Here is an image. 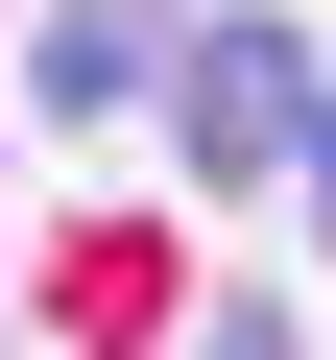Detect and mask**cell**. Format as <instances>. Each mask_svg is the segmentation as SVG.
<instances>
[{
	"instance_id": "cell-1",
	"label": "cell",
	"mask_w": 336,
	"mask_h": 360,
	"mask_svg": "<svg viewBox=\"0 0 336 360\" xmlns=\"http://www.w3.org/2000/svg\"><path fill=\"white\" fill-rule=\"evenodd\" d=\"M312 49L288 25H193V72H168V120H193V168H217V193H240V168H312Z\"/></svg>"
},
{
	"instance_id": "cell-2",
	"label": "cell",
	"mask_w": 336,
	"mask_h": 360,
	"mask_svg": "<svg viewBox=\"0 0 336 360\" xmlns=\"http://www.w3.org/2000/svg\"><path fill=\"white\" fill-rule=\"evenodd\" d=\"M312 217H336V96H312Z\"/></svg>"
},
{
	"instance_id": "cell-3",
	"label": "cell",
	"mask_w": 336,
	"mask_h": 360,
	"mask_svg": "<svg viewBox=\"0 0 336 360\" xmlns=\"http://www.w3.org/2000/svg\"><path fill=\"white\" fill-rule=\"evenodd\" d=\"M217 360H288V336H264V312H217Z\"/></svg>"
}]
</instances>
